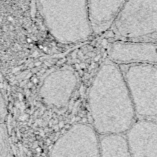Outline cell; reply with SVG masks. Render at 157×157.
<instances>
[{
  "label": "cell",
  "mask_w": 157,
  "mask_h": 157,
  "mask_svg": "<svg viewBox=\"0 0 157 157\" xmlns=\"http://www.w3.org/2000/svg\"><path fill=\"white\" fill-rule=\"evenodd\" d=\"M10 142L6 124L0 123V157H9Z\"/></svg>",
  "instance_id": "8fae6325"
},
{
  "label": "cell",
  "mask_w": 157,
  "mask_h": 157,
  "mask_svg": "<svg viewBox=\"0 0 157 157\" xmlns=\"http://www.w3.org/2000/svg\"><path fill=\"white\" fill-rule=\"evenodd\" d=\"M77 84L75 72L70 68H61L48 74L43 80L39 94L43 102L56 109L66 107Z\"/></svg>",
  "instance_id": "8992f818"
},
{
  "label": "cell",
  "mask_w": 157,
  "mask_h": 157,
  "mask_svg": "<svg viewBox=\"0 0 157 157\" xmlns=\"http://www.w3.org/2000/svg\"><path fill=\"white\" fill-rule=\"evenodd\" d=\"M99 141L101 157H132L123 134L102 135Z\"/></svg>",
  "instance_id": "30bf717a"
},
{
  "label": "cell",
  "mask_w": 157,
  "mask_h": 157,
  "mask_svg": "<svg viewBox=\"0 0 157 157\" xmlns=\"http://www.w3.org/2000/svg\"><path fill=\"white\" fill-rule=\"evenodd\" d=\"M128 86L136 116L157 121V64L118 65Z\"/></svg>",
  "instance_id": "277c9868"
},
{
  "label": "cell",
  "mask_w": 157,
  "mask_h": 157,
  "mask_svg": "<svg viewBox=\"0 0 157 157\" xmlns=\"http://www.w3.org/2000/svg\"><path fill=\"white\" fill-rule=\"evenodd\" d=\"M126 0H87L89 18L93 34L110 29Z\"/></svg>",
  "instance_id": "9c48e42d"
},
{
  "label": "cell",
  "mask_w": 157,
  "mask_h": 157,
  "mask_svg": "<svg viewBox=\"0 0 157 157\" xmlns=\"http://www.w3.org/2000/svg\"><path fill=\"white\" fill-rule=\"evenodd\" d=\"M110 29L117 40L157 44V0H126Z\"/></svg>",
  "instance_id": "3957f363"
},
{
  "label": "cell",
  "mask_w": 157,
  "mask_h": 157,
  "mask_svg": "<svg viewBox=\"0 0 157 157\" xmlns=\"http://www.w3.org/2000/svg\"><path fill=\"white\" fill-rule=\"evenodd\" d=\"M88 102L98 134H123L135 121V109L124 77L118 65L109 59L93 79Z\"/></svg>",
  "instance_id": "6da1fadb"
},
{
  "label": "cell",
  "mask_w": 157,
  "mask_h": 157,
  "mask_svg": "<svg viewBox=\"0 0 157 157\" xmlns=\"http://www.w3.org/2000/svg\"><path fill=\"white\" fill-rule=\"evenodd\" d=\"M6 105L2 94L0 90V117L4 116L6 114Z\"/></svg>",
  "instance_id": "7c38bea8"
},
{
  "label": "cell",
  "mask_w": 157,
  "mask_h": 157,
  "mask_svg": "<svg viewBox=\"0 0 157 157\" xmlns=\"http://www.w3.org/2000/svg\"><path fill=\"white\" fill-rule=\"evenodd\" d=\"M108 59L117 64H157V44L116 40L107 44Z\"/></svg>",
  "instance_id": "52a82bcc"
},
{
  "label": "cell",
  "mask_w": 157,
  "mask_h": 157,
  "mask_svg": "<svg viewBox=\"0 0 157 157\" xmlns=\"http://www.w3.org/2000/svg\"><path fill=\"white\" fill-rule=\"evenodd\" d=\"M125 134L132 157H157V121L139 119Z\"/></svg>",
  "instance_id": "ba28073f"
},
{
  "label": "cell",
  "mask_w": 157,
  "mask_h": 157,
  "mask_svg": "<svg viewBox=\"0 0 157 157\" xmlns=\"http://www.w3.org/2000/svg\"><path fill=\"white\" fill-rule=\"evenodd\" d=\"M103 34H104V37H106V38H108V37H115V34L114 32L111 29H108L107 31H106Z\"/></svg>",
  "instance_id": "4fadbf2b"
},
{
  "label": "cell",
  "mask_w": 157,
  "mask_h": 157,
  "mask_svg": "<svg viewBox=\"0 0 157 157\" xmlns=\"http://www.w3.org/2000/svg\"><path fill=\"white\" fill-rule=\"evenodd\" d=\"M50 157H101L97 132L86 124L72 125L55 142Z\"/></svg>",
  "instance_id": "5b68a950"
},
{
  "label": "cell",
  "mask_w": 157,
  "mask_h": 157,
  "mask_svg": "<svg viewBox=\"0 0 157 157\" xmlns=\"http://www.w3.org/2000/svg\"><path fill=\"white\" fill-rule=\"evenodd\" d=\"M37 11L52 37L61 44L85 41L93 34L87 0H35Z\"/></svg>",
  "instance_id": "7a4b0ae2"
},
{
  "label": "cell",
  "mask_w": 157,
  "mask_h": 157,
  "mask_svg": "<svg viewBox=\"0 0 157 157\" xmlns=\"http://www.w3.org/2000/svg\"><path fill=\"white\" fill-rule=\"evenodd\" d=\"M107 40L108 44H112V43L115 42L117 40V39L114 37H110L107 38Z\"/></svg>",
  "instance_id": "5bb4252c"
}]
</instances>
